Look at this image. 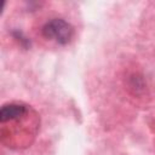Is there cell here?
Returning a JSON list of instances; mask_svg holds the SVG:
<instances>
[{"mask_svg": "<svg viewBox=\"0 0 155 155\" xmlns=\"http://www.w3.org/2000/svg\"><path fill=\"white\" fill-rule=\"evenodd\" d=\"M42 35L46 39L54 40L61 45H65L73 39L74 29L67 21L62 18H53L42 27Z\"/></svg>", "mask_w": 155, "mask_h": 155, "instance_id": "1", "label": "cell"}, {"mask_svg": "<svg viewBox=\"0 0 155 155\" xmlns=\"http://www.w3.org/2000/svg\"><path fill=\"white\" fill-rule=\"evenodd\" d=\"M28 111V108L23 104H18V103H10V104H5L2 105L1 110H0V120L2 124L7 122V121H13V120H18L22 116H24Z\"/></svg>", "mask_w": 155, "mask_h": 155, "instance_id": "2", "label": "cell"}]
</instances>
